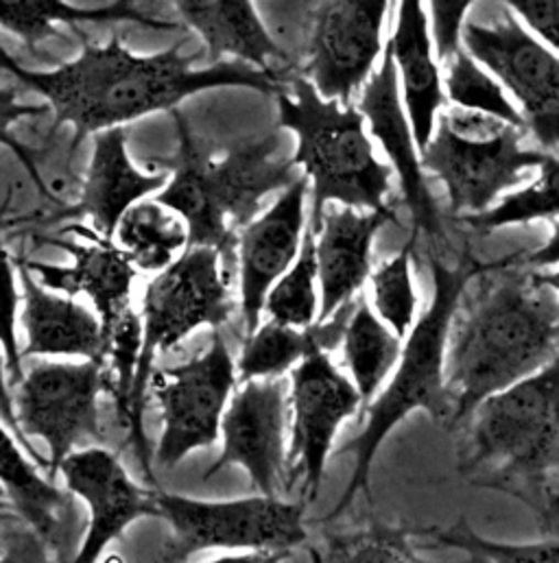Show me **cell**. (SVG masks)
Here are the masks:
<instances>
[{
  "mask_svg": "<svg viewBox=\"0 0 559 563\" xmlns=\"http://www.w3.org/2000/svg\"><path fill=\"white\" fill-rule=\"evenodd\" d=\"M173 7L182 22L204 40L210 66L221 64L223 57H234V62L261 73L278 75L272 64L284 62L286 53L267 31L254 2L177 0Z\"/></svg>",
  "mask_w": 559,
  "mask_h": 563,
  "instance_id": "25",
  "label": "cell"
},
{
  "mask_svg": "<svg viewBox=\"0 0 559 563\" xmlns=\"http://www.w3.org/2000/svg\"><path fill=\"white\" fill-rule=\"evenodd\" d=\"M0 487L26 529L55 553V563L68 562L77 551L73 544L81 542L84 536L73 494L62 492L51 478L42 476L37 467L22 454L15 437L2 423Z\"/></svg>",
  "mask_w": 559,
  "mask_h": 563,
  "instance_id": "23",
  "label": "cell"
},
{
  "mask_svg": "<svg viewBox=\"0 0 559 563\" xmlns=\"http://www.w3.org/2000/svg\"><path fill=\"white\" fill-rule=\"evenodd\" d=\"M168 181L166 170L142 173L130 159L128 134L123 128L92 136V157L73 206H66L53 221H90V230L108 241L123 214L149 195H157Z\"/></svg>",
  "mask_w": 559,
  "mask_h": 563,
  "instance_id": "21",
  "label": "cell"
},
{
  "mask_svg": "<svg viewBox=\"0 0 559 563\" xmlns=\"http://www.w3.org/2000/svg\"><path fill=\"white\" fill-rule=\"evenodd\" d=\"M288 553H270V551H250V553H230L217 560L204 563H284Z\"/></svg>",
  "mask_w": 559,
  "mask_h": 563,
  "instance_id": "43",
  "label": "cell"
},
{
  "mask_svg": "<svg viewBox=\"0 0 559 563\" xmlns=\"http://www.w3.org/2000/svg\"><path fill=\"white\" fill-rule=\"evenodd\" d=\"M79 35L84 40L79 57L46 73L22 68L0 48V68L46 99L55 114L53 130L73 128L70 151L88 136L119 130L157 112L173 114L182 101L204 90L250 88L263 95L282 90L278 75L241 62L193 68L199 55H182V44L153 55H136L119 35L106 44Z\"/></svg>",
  "mask_w": 559,
  "mask_h": 563,
  "instance_id": "1",
  "label": "cell"
},
{
  "mask_svg": "<svg viewBox=\"0 0 559 563\" xmlns=\"http://www.w3.org/2000/svg\"><path fill=\"white\" fill-rule=\"evenodd\" d=\"M352 380L317 350L288 374V487L302 483L315 503L341 426L363 409Z\"/></svg>",
  "mask_w": 559,
  "mask_h": 563,
  "instance_id": "12",
  "label": "cell"
},
{
  "mask_svg": "<svg viewBox=\"0 0 559 563\" xmlns=\"http://www.w3.org/2000/svg\"><path fill=\"white\" fill-rule=\"evenodd\" d=\"M414 247L416 241L412 239L407 247H403L370 276L372 310L398 339H407L416 325L418 290L412 267Z\"/></svg>",
  "mask_w": 559,
  "mask_h": 563,
  "instance_id": "35",
  "label": "cell"
},
{
  "mask_svg": "<svg viewBox=\"0 0 559 563\" xmlns=\"http://www.w3.org/2000/svg\"><path fill=\"white\" fill-rule=\"evenodd\" d=\"M507 7L536 40L559 55V0H512Z\"/></svg>",
  "mask_w": 559,
  "mask_h": 563,
  "instance_id": "39",
  "label": "cell"
},
{
  "mask_svg": "<svg viewBox=\"0 0 559 563\" xmlns=\"http://www.w3.org/2000/svg\"><path fill=\"white\" fill-rule=\"evenodd\" d=\"M18 303H20V292H18V280H15V267L0 236V352L7 363V376H9L11 389L24 376L22 350L18 341Z\"/></svg>",
  "mask_w": 559,
  "mask_h": 563,
  "instance_id": "36",
  "label": "cell"
},
{
  "mask_svg": "<svg viewBox=\"0 0 559 563\" xmlns=\"http://www.w3.org/2000/svg\"><path fill=\"white\" fill-rule=\"evenodd\" d=\"M553 232L547 239V243L534 252H520L516 256V265L534 267V269H549L559 265V221L551 223Z\"/></svg>",
  "mask_w": 559,
  "mask_h": 563,
  "instance_id": "42",
  "label": "cell"
},
{
  "mask_svg": "<svg viewBox=\"0 0 559 563\" xmlns=\"http://www.w3.org/2000/svg\"><path fill=\"white\" fill-rule=\"evenodd\" d=\"M551 538H559V492L556 498V507H553V536Z\"/></svg>",
  "mask_w": 559,
  "mask_h": 563,
  "instance_id": "45",
  "label": "cell"
},
{
  "mask_svg": "<svg viewBox=\"0 0 559 563\" xmlns=\"http://www.w3.org/2000/svg\"><path fill=\"white\" fill-rule=\"evenodd\" d=\"M390 2H321L306 51L304 79L324 101L352 106V97L374 75L383 53V26Z\"/></svg>",
  "mask_w": 559,
  "mask_h": 563,
  "instance_id": "15",
  "label": "cell"
},
{
  "mask_svg": "<svg viewBox=\"0 0 559 563\" xmlns=\"http://www.w3.org/2000/svg\"><path fill=\"white\" fill-rule=\"evenodd\" d=\"M48 106H26L20 101V92L15 88H0V146L9 148L18 159L20 164L26 168V173L31 175V179L35 181V186L40 188V192L46 195L44 190V181H42V175H40V162H37V155L24 146L22 142L18 141L11 130L15 123L24 121V119H33V117H42V114H48Z\"/></svg>",
  "mask_w": 559,
  "mask_h": 563,
  "instance_id": "37",
  "label": "cell"
},
{
  "mask_svg": "<svg viewBox=\"0 0 559 563\" xmlns=\"http://www.w3.org/2000/svg\"><path fill=\"white\" fill-rule=\"evenodd\" d=\"M237 383V363L219 330H212V341L204 354L177 367H153L146 398L155 400L162 422L155 450L160 467L171 470L190 452L219 441L221 420Z\"/></svg>",
  "mask_w": 559,
  "mask_h": 563,
  "instance_id": "10",
  "label": "cell"
},
{
  "mask_svg": "<svg viewBox=\"0 0 559 563\" xmlns=\"http://www.w3.org/2000/svg\"><path fill=\"white\" fill-rule=\"evenodd\" d=\"M387 48L396 66L401 99L412 123L414 139L421 151L430 141L439 112L448 101L443 92V77L428 35L426 9L421 2L407 0L398 4L396 29Z\"/></svg>",
  "mask_w": 559,
  "mask_h": 563,
  "instance_id": "24",
  "label": "cell"
},
{
  "mask_svg": "<svg viewBox=\"0 0 559 563\" xmlns=\"http://www.w3.org/2000/svg\"><path fill=\"white\" fill-rule=\"evenodd\" d=\"M538 278L542 284H547L553 292H558L559 295V272H553V274H540L538 272Z\"/></svg>",
  "mask_w": 559,
  "mask_h": 563,
  "instance_id": "44",
  "label": "cell"
},
{
  "mask_svg": "<svg viewBox=\"0 0 559 563\" xmlns=\"http://www.w3.org/2000/svg\"><path fill=\"white\" fill-rule=\"evenodd\" d=\"M18 276L22 282L20 323L26 336L22 358L106 361L108 343L97 312L75 297L46 290L31 276L22 258L18 261Z\"/></svg>",
  "mask_w": 559,
  "mask_h": 563,
  "instance_id": "22",
  "label": "cell"
},
{
  "mask_svg": "<svg viewBox=\"0 0 559 563\" xmlns=\"http://www.w3.org/2000/svg\"><path fill=\"white\" fill-rule=\"evenodd\" d=\"M79 22H136L144 29L177 31L175 22L151 18L142 13L132 2H112L95 9H79L64 0H0V29L18 35L29 48L57 37V24Z\"/></svg>",
  "mask_w": 559,
  "mask_h": 563,
  "instance_id": "27",
  "label": "cell"
},
{
  "mask_svg": "<svg viewBox=\"0 0 559 563\" xmlns=\"http://www.w3.org/2000/svg\"><path fill=\"white\" fill-rule=\"evenodd\" d=\"M280 130L295 136L293 166L304 170L313 190L308 225L317 228L326 206L376 212L387 208L392 166L374 153L363 114L337 101H324L315 88L295 77L280 90Z\"/></svg>",
  "mask_w": 559,
  "mask_h": 563,
  "instance_id": "6",
  "label": "cell"
},
{
  "mask_svg": "<svg viewBox=\"0 0 559 563\" xmlns=\"http://www.w3.org/2000/svg\"><path fill=\"white\" fill-rule=\"evenodd\" d=\"M457 430L459 476L523 503L540 533L551 538L559 492V356L483 400Z\"/></svg>",
  "mask_w": 559,
  "mask_h": 563,
  "instance_id": "3",
  "label": "cell"
},
{
  "mask_svg": "<svg viewBox=\"0 0 559 563\" xmlns=\"http://www.w3.org/2000/svg\"><path fill=\"white\" fill-rule=\"evenodd\" d=\"M443 68H446L443 92L454 108L481 112L516 130L527 132L516 103L507 97L503 86L483 66H479L465 51H459L452 59L443 64Z\"/></svg>",
  "mask_w": 559,
  "mask_h": 563,
  "instance_id": "33",
  "label": "cell"
},
{
  "mask_svg": "<svg viewBox=\"0 0 559 563\" xmlns=\"http://www.w3.org/2000/svg\"><path fill=\"white\" fill-rule=\"evenodd\" d=\"M179 146L171 157L149 159L168 173L155 201L177 212L188 225V247H212L221 256L237 247L265 197L299 179L288 157L280 155L282 132L237 142L223 153L199 141L184 114H173Z\"/></svg>",
  "mask_w": 559,
  "mask_h": 563,
  "instance_id": "4",
  "label": "cell"
},
{
  "mask_svg": "<svg viewBox=\"0 0 559 563\" xmlns=\"http://www.w3.org/2000/svg\"><path fill=\"white\" fill-rule=\"evenodd\" d=\"M430 267L435 284L432 301L409 332L392 380L365 405L363 430L335 452L352 456V474L335 507L321 518V525L341 518L361 494L372 500L370 476L374 459L390 432L412 413L424 411L432 422L452 430V402L443 376L448 332L468 284L483 276L492 265H483L465 254L452 269L439 261H432Z\"/></svg>",
  "mask_w": 559,
  "mask_h": 563,
  "instance_id": "5",
  "label": "cell"
},
{
  "mask_svg": "<svg viewBox=\"0 0 559 563\" xmlns=\"http://www.w3.org/2000/svg\"><path fill=\"white\" fill-rule=\"evenodd\" d=\"M463 51L516 99L527 132L559 151V55L536 40L512 11L490 24L465 22Z\"/></svg>",
  "mask_w": 559,
  "mask_h": 563,
  "instance_id": "11",
  "label": "cell"
},
{
  "mask_svg": "<svg viewBox=\"0 0 559 563\" xmlns=\"http://www.w3.org/2000/svg\"><path fill=\"white\" fill-rule=\"evenodd\" d=\"M0 563H53L48 558V549L46 544L35 536L31 533L29 529L26 531H20V533H13L7 544H4V551L0 555Z\"/></svg>",
  "mask_w": 559,
  "mask_h": 563,
  "instance_id": "40",
  "label": "cell"
},
{
  "mask_svg": "<svg viewBox=\"0 0 559 563\" xmlns=\"http://www.w3.org/2000/svg\"><path fill=\"white\" fill-rule=\"evenodd\" d=\"M418 540L428 549L459 551L465 558L459 563H559V538L529 544L496 542L476 533L465 518L450 527L418 529Z\"/></svg>",
  "mask_w": 559,
  "mask_h": 563,
  "instance_id": "31",
  "label": "cell"
},
{
  "mask_svg": "<svg viewBox=\"0 0 559 563\" xmlns=\"http://www.w3.org/2000/svg\"><path fill=\"white\" fill-rule=\"evenodd\" d=\"M62 234H79L88 239V245H77L64 239H46L48 245L70 254L73 265L59 267L22 261L31 276L37 278L44 288L59 290L68 297L86 295L97 310L103 334H108L136 312L132 306V292L139 274L114 241L97 236L90 228L70 223L62 230Z\"/></svg>",
  "mask_w": 559,
  "mask_h": 563,
  "instance_id": "17",
  "label": "cell"
},
{
  "mask_svg": "<svg viewBox=\"0 0 559 563\" xmlns=\"http://www.w3.org/2000/svg\"><path fill=\"white\" fill-rule=\"evenodd\" d=\"M540 175L527 188L503 197L501 203L492 206L487 212L463 217V221L479 230H501L509 225H525L534 221H558L559 219V157L547 153L540 164Z\"/></svg>",
  "mask_w": 559,
  "mask_h": 563,
  "instance_id": "34",
  "label": "cell"
},
{
  "mask_svg": "<svg viewBox=\"0 0 559 563\" xmlns=\"http://www.w3.org/2000/svg\"><path fill=\"white\" fill-rule=\"evenodd\" d=\"M73 496L88 507V527L68 563H97L140 520L155 518L153 489L128 474L117 454L90 445L75 450L57 470Z\"/></svg>",
  "mask_w": 559,
  "mask_h": 563,
  "instance_id": "16",
  "label": "cell"
},
{
  "mask_svg": "<svg viewBox=\"0 0 559 563\" xmlns=\"http://www.w3.org/2000/svg\"><path fill=\"white\" fill-rule=\"evenodd\" d=\"M357 110L363 114L370 136L383 146L392 162V170L398 175L405 203L414 219L412 239H416L418 232H424L428 239L439 241L443 236L441 217L419 162L418 142L414 139V130L401 99L396 66L390 48H385L379 70L363 86Z\"/></svg>",
  "mask_w": 559,
  "mask_h": 563,
  "instance_id": "18",
  "label": "cell"
},
{
  "mask_svg": "<svg viewBox=\"0 0 559 563\" xmlns=\"http://www.w3.org/2000/svg\"><path fill=\"white\" fill-rule=\"evenodd\" d=\"M221 454L204 472L210 481L239 465L261 496L288 492V378L250 380L232 394L221 420Z\"/></svg>",
  "mask_w": 559,
  "mask_h": 563,
  "instance_id": "14",
  "label": "cell"
},
{
  "mask_svg": "<svg viewBox=\"0 0 559 563\" xmlns=\"http://www.w3.org/2000/svg\"><path fill=\"white\" fill-rule=\"evenodd\" d=\"M108 385L106 361H40L11 389L22 439L31 445L35 437L48 448L51 481L77 445L103 441L99 396Z\"/></svg>",
  "mask_w": 559,
  "mask_h": 563,
  "instance_id": "9",
  "label": "cell"
},
{
  "mask_svg": "<svg viewBox=\"0 0 559 563\" xmlns=\"http://www.w3.org/2000/svg\"><path fill=\"white\" fill-rule=\"evenodd\" d=\"M155 518L171 529L157 553L166 563H186L204 551L288 553L308 544L306 505L272 496L199 500L153 489Z\"/></svg>",
  "mask_w": 559,
  "mask_h": 563,
  "instance_id": "8",
  "label": "cell"
},
{
  "mask_svg": "<svg viewBox=\"0 0 559 563\" xmlns=\"http://www.w3.org/2000/svg\"><path fill=\"white\" fill-rule=\"evenodd\" d=\"M4 225H7V219H4V214L0 212V232H2V228H4Z\"/></svg>",
  "mask_w": 559,
  "mask_h": 563,
  "instance_id": "46",
  "label": "cell"
},
{
  "mask_svg": "<svg viewBox=\"0 0 559 563\" xmlns=\"http://www.w3.org/2000/svg\"><path fill=\"white\" fill-rule=\"evenodd\" d=\"M523 136V130L507 128L490 141L461 139L437 119L430 141L419 151V162L424 173H432L443 184L450 210L474 217L487 212L498 195L545 162L547 153L525 148Z\"/></svg>",
  "mask_w": 559,
  "mask_h": 563,
  "instance_id": "13",
  "label": "cell"
},
{
  "mask_svg": "<svg viewBox=\"0 0 559 563\" xmlns=\"http://www.w3.org/2000/svg\"><path fill=\"white\" fill-rule=\"evenodd\" d=\"M343 361L350 372V380L363 398V405L372 402L387 378L394 374L401 354L403 339H398L372 310L368 297L359 292L352 312L346 321L343 336Z\"/></svg>",
  "mask_w": 559,
  "mask_h": 563,
  "instance_id": "28",
  "label": "cell"
},
{
  "mask_svg": "<svg viewBox=\"0 0 559 563\" xmlns=\"http://www.w3.org/2000/svg\"><path fill=\"white\" fill-rule=\"evenodd\" d=\"M390 221H396L392 206L376 212L326 206L319 225L313 228L319 280L317 323L330 321L363 292L372 276L374 239Z\"/></svg>",
  "mask_w": 559,
  "mask_h": 563,
  "instance_id": "20",
  "label": "cell"
},
{
  "mask_svg": "<svg viewBox=\"0 0 559 563\" xmlns=\"http://www.w3.org/2000/svg\"><path fill=\"white\" fill-rule=\"evenodd\" d=\"M470 0H437L428 2V35L437 64H446L459 51H463V26L470 11Z\"/></svg>",
  "mask_w": 559,
  "mask_h": 563,
  "instance_id": "38",
  "label": "cell"
},
{
  "mask_svg": "<svg viewBox=\"0 0 559 563\" xmlns=\"http://www.w3.org/2000/svg\"><path fill=\"white\" fill-rule=\"evenodd\" d=\"M319 280H317V258H315V232L306 225L302 250L291 265V269L280 278L263 310L270 314V321H276L288 328L306 330L317 323L319 317Z\"/></svg>",
  "mask_w": 559,
  "mask_h": 563,
  "instance_id": "32",
  "label": "cell"
},
{
  "mask_svg": "<svg viewBox=\"0 0 559 563\" xmlns=\"http://www.w3.org/2000/svg\"><path fill=\"white\" fill-rule=\"evenodd\" d=\"M4 520H7V516L0 511V531H2V527H4Z\"/></svg>",
  "mask_w": 559,
  "mask_h": 563,
  "instance_id": "47",
  "label": "cell"
},
{
  "mask_svg": "<svg viewBox=\"0 0 559 563\" xmlns=\"http://www.w3.org/2000/svg\"><path fill=\"white\" fill-rule=\"evenodd\" d=\"M308 179L299 175L295 184L280 192L276 203L245 225L239 234L241 312L248 336L261 325V314L272 286L295 263L306 232Z\"/></svg>",
  "mask_w": 559,
  "mask_h": 563,
  "instance_id": "19",
  "label": "cell"
},
{
  "mask_svg": "<svg viewBox=\"0 0 559 563\" xmlns=\"http://www.w3.org/2000/svg\"><path fill=\"white\" fill-rule=\"evenodd\" d=\"M352 306L341 308L330 321L315 323L306 330L288 328L276 321L261 323L245 341L241 358L237 363V376L241 383L250 380H276L286 378L308 354L324 350L330 354L341 343L346 321Z\"/></svg>",
  "mask_w": 559,
  "mask_h": 563,
  "instance_id": "26",
  "label": "cell"
},
{
  "mask_svg": "<svg viewBox=\"0 0 559 563\" xmlns=\"http://www.w3.org/2000/svg\"><path fill=\"white\" fill-rule=\"evenodd\" d=\"M0 420L11 430L13 437H18L20 445H22V448L26 450V454L35 461V465L42 467V470H46V474H48V459H44L35 448H31V445L22 439V434H20V430H18L15 413H13V400H11V387H9V376H7V363H4L2 352H0ZM46 478H48V476H46Z\"/></svg>",
  "mask_w": 559,
  "mask_h": 563,
  "instance_id": "41",
  "label": "cell"
},
{
  "mask_svg": "<svg viewBox=\"0 0 559 563\" xmlns=\"http://www.w3.org/2000/svg\"><path fill=\"white\" fill-rule=\"evenodd\" d=\"M153 563H166V562H164V560H162V558H160V555H155V560H153Z\"/></svg>",
  "mask_w": 559,
  "mask_h": 563,
  "instance_id": "48",
  "label": "cell"
},
{
  "mask_svg": "<svg viewBox=\"0 0 559 563\" xmlns=\"http://www.w3.org/2000/svg\"><path fill=\"white\" fill-rule=\"evenodd\" d=\"M418 529L374 520L365 527L324 533L308 547L313 563H430L419 558Z\"/></svg>",
  "mask_w": 559,
  "mask_h": 563,
  "instance_id": "30",
  "label": "cell"
},
{
  "mask_svg": "<svg viewBox=\"0 0 559 563\" xmlns=\"http://www.w3.org/2000/svg\"><path fill=\"white\" fill-rule=\"evenodd\" d=\"M232 310L230 274L223 267V256L212 247H186L168 269L146 284L140 308L142 345L128 405L130 441L136 445L146 474H151V463L144 437V407L155 356L177 347L204 325L219 330L230 321Z\"/></svg>",
  "mask_w": 559,
  "mask_h": 563,
  "instance_id": "7",
  "label": "cell"
},
{
  "mask_svg": "<svg viewBox=\"0 0 559 563\" xmlns=\"http://www.w3.org/2000/svg\"><path fill=\"white\" fill-rule=\"evenodd\" d=\"M114 243L139 276H157L186 252L188 225L160 201L142 199L119 221Z\"/></svg>",
  "mask_w": 559,
  "mask_h": 563,
  "instance_id": "29",
  "label": "cell"
},
{
  "mask_svg": "<svg viewBox=\"0 0 559 563\" xmlns=\"http://www.w3.org/2000/svg\"><path fill=\"white\" fill-rule=\"evenodd\" d=\"M483 278L448 332L443 376L452 430L483 400L536 376L559 356V295L538 272H516L512 254L492 263Z\"/></svg>",
  "mask_w": 559,
  "mask_h": 563,
  "instance_id": "2",
  "label": "cell"
}]
</instances>
